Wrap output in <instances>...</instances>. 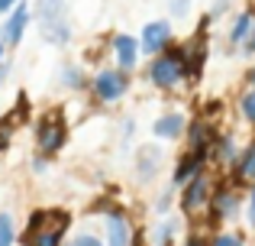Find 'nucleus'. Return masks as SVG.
I'll return each mask as SVG.
<instances>
[{
  "label": "nucleus",
  "instance_id": "nucleus-25",
  "mask_svg": "<svg viewBox=\"0 0 255 246\" xmlns=\"http://www.w3.org/2000/svg\"><path fill=\"white\" fill-rule=\"evenodd\" d=\"M191 13V0H168V16L171 19H184Z\"/></svg>",
  "mask_w": 255,
  "mask_h": 246
},
{
  "label": "nucleus",
  "instance_id": "nucleus-19",
  "mask_svg": "<svg viewBox=\"0 0 255 246\" xmlns=\"http://www.w3.org/2000/svg\"><path fill=\"white\" fill-rule=\"evenodd\" d=\"M178 230H181V221L178 217H162V221L152 227V234H149V246H171L174 240H178Z\"/></svg>",
  "mask_w": 255,
  "mask_h": 246
},
{
  "label": "nucleus",
  "instance_id": "nucleus-20",
  "mask_svg": "<svg viewBox=\"0 0 255 246\" xmlns=\"http://www.w3.org/2000/svg\"><path fill=\"white\" fill-rule=\"evenodd\" d=\"M58 81H62V88H68V91H87L91 88V78L84 75V68L78 62H65L62 71H58Z\"/></svg>",
  "mask_w": 255,
  "mask_h": 246
},
{
  "label": "nucleus",
  "instance_id": "nucleus-8",
  "mask_svg": "<svg viewBox=\"0 0 255 246\" xmlns=\"http://www.w3.org/2000/svg\"><path fill=\"white\" fill-rule=\"evenodd\" d=\"M171 45H174L171 19H149V23L142 26V32H139V49H142V55H149V58L162 55V52L171 49Z\"/></svg>",
  "mask_w": 255,
  "mask_h": 246
},
{
  "label": "nucleus",
  "instance_id": "nucleus-9",
  "mask_svg": "<svg viewBox=\"0 0 255 246\" xmlns=\"http://www.w3.org/2000/svg\"><path fill=\"white\" fill-rule=\"evenodd\" d=\"M104 234L107 246H136V230H132V221L123 208H107Z\"/></svg>",
  "mask_w": 255,
  "mask_h": 246
},
{
  "label": "nucleus",
  "instance_id": "nucleus-29",
  "mask_svg": "<svg viewBox=\"0 0 255 246\" xmlns=\"http://www.w3.org/2000/svg\"><path fill=\"white\" fill-rule=\"evenodd\" d=\"M243 55H246V58H255V26H252L249 39H246V42H243Z\"/></svg>",
  "mask_w": 255,
  "mask_h": 246
},
{
  "label": "nucleus",
  "instance_id": "nucleus-34",
  "mask_svg": "<svg viewBox=\"0 0 255 246\" xmlns=\"http://www.w3.org/2000/svg\"><path fill=\"white\" fill-rule=\"evenodd\" d=\"M0 62H6V42L0 39Z\"/></svg>",
  "mask_w": 255,
  "mask_h": 246
},
{
  "label": "nucleus",
  "instance_id": "nucleus-35",
  "mask_svg": "<svg viewBox=\"0 0 255 246\" xmlns=\"http://www.w3.org/2000/svg\"><path fill=\"white\" fill-rule=\"evenodd\" d=\"M184 246H200V237H197V234H194V237H191V240H187Z\"/></svg>",
  "mask_w": 255,
  "mask_h": 246
},
{
  "label": "nucleus",
  "instance_id": "nucleus-23",
  "mask_svg": "<svg viewBox=\"0 0 255 246\" xmlns=\"http://www.w3.org/2000/svg\"><path fill=\"white\" fill-rule=\"evenodd\" d=\"M68 246H107V240H100L97 234H91V230H81V234L71 237Z\"/></svg>",
  "mask_w": 255,
  "mask_h": 246
},
{
  "label": "nucleus",
  "instance_id": "nucleus-26",
  "mask_svg": "<svg viewBox=\"0 0 255 246\" xmlns=\"http://www.w3.org/2000/svg\"><path fill=\"white\" fill-rule=\"evenodd\" d=\"M29 169L36 172V175H45V172L52 169V159L42 156V152H36V156H32V162H29Z\"/></svg>",
  "mask_w": 255,
  "mask_h": 246
},
{
  "label": "nucleus",
  "instance_id": "nucleus-4",
  "mask_svg": "<svg viewBox=\"0 0 255 246\" xmlns=\"http://www.w3.org/2000/svg\"><path fill=\"white\" fill-rule=\"evenodd\" d=\"M217 182H220L217 172L204 169V172H197V175L181 188L178 208H181V214H184L187 221H200V217H207V211H210V198H213V191H217Z\"/></svg>",
  "mask_w": 255,
  "mask_h": 246
},
{
  "label": "nucleus",
  "instance_id": "nucleus-6",
  "mask_svg": "<svg viewBox=\"0 0 255 246\" xmlns=\"http://www.w3.org/2000/svg\"><path fill=\"white\" fill-rule=\"evenodd\" d=\"M129 88H132V78H129V71H123V68H100L97 75L91 78V94H94V101L104 104V107L123 101V97L129 94Z\"/></svg>",
  "mask_w": 255,
  "mask_h": 246
},
{
  "label": "nucleus",
  "instance_id": "nucleus-5",
  "mask_svg": "<svg viewBox=\"0 0 255 246\" xmlns=\"http://www.w3.org/2000/svg\"><path fill=\"white\" fill-rule=\"evenodd\" d=\"M32 133H36V152H42L49 159L55 152H62L65 143H68V123H65L62 110H45Z\"/></svg>",
  "mask_w": 255,
  "mask_h": 246
},
{
  "label": "nucleus",
  "instance_id": "nucleus-7",
  "mask_svg": "<svg viewBox=\"0 0 255 246\" xmlns=\"http://www.w3.org/2000/svg\"><path fill=\"white\" fill-rule=\"evenodd\" d=\"M213 224H226V221H236L239 217V185H233L230 178H220L217 191L210 198V211H207Z\"/></svg>",
  "mask_w": 255,
  "mask_h": 246
},
{
  "label": "nucleus",
  "instance_id": "nucleus-17",
  "mask_svg": "<svg viewBox=\"0 0 255 246\" xmlns=\"http://www.w3.org/2000/svg\"><path fill=\"white\" fill-rule=\"evenodd\" d=\"M230 182L239 185V188H252V185H255V139L243 146L236 169L230 172Z\"/></svg>",
  "mask_w": 255,
  "mask_h": 246
},
{
  "label": "nucleus",
  "instance_id": "nucleus-3",
  "mask_svg": "<svg viewBox=\"0 0 255 246\" xmlns=\"http://www.w3.org/2000/svg\"><path fill=\"white\" fill-rule=\"evenodd\" d=\"M71 224L68 211H58V208H39L29 214L26 221V246H62V237Z\"/></svg>",
  "mask_w": 255,
  "mask_h": 246
},
{
  "label": "nucleus",
  "instance_id": "nucleus-28",
  "mask_svg": "<svg viewBox=\"0 0 255 246\" xmlns=\"http://www.w3.org/2000/svg\"><path fill=\"white\" fill-rule=\"evenodd\" d=\"M230 6H233V0H213V6H210V13H207V16H210V19H220L226 10H230Z\"/></svg>",
  "mask_w": 255,
  "mask_h": 246
},
{
  "label": "nucleus",
  "instance_id": "nucleus-33",
  "mask_svg": "<svg viewBox=\"0 0 255 246\" xmlns=\"http://www.w3.org/2000/svg\"><path fill=\"white\" fill-rule=\"evenodd\" d=\"M246 84H249V88H255V65H252L249 71H246Z\"/></svg>",
  "mask_w": 255,
  "mask_h": 246
},
{
  "label": "nucleus",
  "instance_id": "nucleus-12",
  "mask_svg": "<svg viewBox=\"0 0 255 246\" xmlns=\"http://www.w3.org/2000/svg\"><path fill=\"white\" fill-rule=\"evenodd\" d=\"M187 123H191V117L184 110H165L152 120V136L162 139V143H178V139H184Z\"/></svg>",
  "mask_w": 255,
  "mask_h": 246
},
{
  "label": "nucleus",
  "instance_id": "nucleus-22",
  "mask_svg": "<svg viewBox=\"0 0 255 246\" xmlns=\"http://www.w3.org/2000/svg\"><path fill=\"white\" fill-rule=\"evenodd\" d=\"M16 240V227H13V217L6 211H0V246H13Z\"/></svg>",
  "mask_w": 255,
  "mask_h": 246
},
{
  "label": "nucleus",
  "instance_id": "nucleus-2",
  "mask_svg": "<svg viewBox=\"0 0 255 246\" xmlns=\"http://www.w3.org/2000/svg\"><path fill=\"white\" fill-rule=\"evenodd\" d=\"M32 19L39 23V36H42L49 45H68L71 36H75L68 0H36Z\"/></svg>",
  "mask_w": 255,
  "mask_h": 246
},
{
  "label": "nucleus",
  "instance_id": "nucleus-14",
  "mask_svg": "<svg viewBox=\"0 0 255 246\" xmlns=\"http://www.w3.org/2000/svg\"><path fill=\"white\" fill-rule=\"evenodd\" d=\"M32 23V10L26 6V0L16 6L13 13H6L3 16V23H0V39L6 42V49H16L19 42H23V36H26V26Z\"/></svg>",
  "mask_w": 255,
  "mask_h": 246
},
{
  "label": "nucleus",
  "instance_id": "nucleus-13",
  "mask_svg": "<svg viewBox=\"0 0 255 246\" xmlns=\"http://www.w3.org/2000/svg\"><path fill=\"white\" fill-rule=\"evenodd\" d=\"M204 169H210V152L184 149V156H181L178 162H174V169H171V185L181 191L194 175H197V172H204Z\"/></svg>",
  "mask_w": 255,
  "mask_h": 246
},
{
  "label": "nucleus",
  "instance_id": "nucleus-15",
  "mask_svg": "<svg viewBox=\"0 0 255 246\" xmlns=\"http://www.w3.org/2000/svg\"><path fill=\"white\" fill-rule=\"evenodd\" d=\"M239 146L236 139H233V133H217V139H213L210 146V165H217L220 172H233L239 162Z\"/></svg>",
  "mask_w": 255,
  "mask_h": 246
},
{
  "label": "nucleus",
  "instance_id": "nucleus-27",
  "mask_svg": "<svg viewBox=\"0 0 255 246\" xmlns=\"http://www.w3.org/2000/svg\"><path fill=\"white\" fill-rule=\"evenodd\" d=\"M246 221H249V227L255 230V185L249 188V198H246Z\"/></svg>",
  "mask_w": 255,
  "mask_h": 246
},
{
  "label": "nucleus",
  "instance_id": "nucleus-1",
  "mask_svg": "<svg viewBox=\"0 0 255 246\" xmlns=\"http://www.w3.org/2000/svg\"><path fill=\"white\" fill-rule=\"evenodd\" d=\"M187 78H194V75H191V65H187L181 45L165 49L162 55L149 58V65H145V81L155 91H165V94H168V91H178Z\"/></svg>",
  "mask_w": 255,
  "mask_h": 246
},
{
  "label": "nucleus",
  "instance_id": "nucleus-32",
  "mask_svg": "<svg viewBox=\"0 0 255 246\" xmlns=\"http://www.w3.org/2000/svg\"><path fill=\"white\" fill-rule=\"evenodd\" d=\"M6 78H10V62H0V88L6 84Z\"/></svg>",
  "mask_w": 255,
  "mask_h": 246
},
{
  "label": "nucleus",
  "instance_id": "nucleus-24",
  "mask_svg": "<svg viewBox=\"0 0 255 246\" xmlns=\"http://www.w3.org/2000/svg\"><path fill=\"white\" fill-rule=\"evenodd\" d=\"M210 246H246V240H243V234H236V230H226V234L213 237Z\"/></svg>",
  "mask_w": 255,
  "mask_h": 246
},
{
  "label": "nucleus",
  "instance_id": "nucleus-16",
  "mask_svg": "<svg viewBox=\"0 0 255 246\" xmlns=\"http://www.w3.org/2000/svg\"><path fill=\"white\" fill-rule=\"evenodd\" d=\"M213 139H217V126L204 117H194L187 123V133H184V146L187 149H197V152H210Z\"/></svg>",
  "mask_w": 255,
  "mask_h": 246
},
{
  "label": "nucleus",
  "instance_id": "nucleus-21",
  "mask_svg": "<svg viewBox=\"0 0 255 246\" xmlns=\"http://www.w3.org/2000/svg\"><path fill=\"white\" fill-rule=\"evenodd\" d=\"M239 114H243L246 123L255 126V88H246L243 97H239Z\"/></svg>",
  "mask_w": 255,
  "mask_h": 246
},
{
  "label": "nucleus",
  "instance_id": "nucleus-10",
  "mask_svg": "<svg viewBox=\"0 0 255 246\" xmlns=\"http://www.w3.org/2000/svg\"><path fill=\"white\" fill-rule=\"evenodd\" d=\"M162 165H165L162 146H155V143L139 146L136 156H132V175H136L139 185H152L158 178V172H162Z\"/></svg>",
  "mask_w": 255,
  "mask_h": 246
},
{
  "label": "nucleus",
  "instance_id": "nucleus-11",
  "mask_svg": "<svg viewBox=\"0 0 255 246\" xmlns=\"http://www.w3.org/2000/svg\"><path fill=\"white\" fill-rule=\"evenodd\" d=\"M110 52H113V62H117V68L129 71V75L139 68L142 49H139V39L132 36V32H117V36L110 39Z\"/></svg>",
  "mask_w": 255,
  "mask_h": 246
},
{
  "label": "nucleus",
  "instance_id": "nucleus-30",
  "mask_svg": "<svg viewBox=\"0 0 255 246\" xmlns=\"http://www.w3.org/2000/svg\"><path fill=\"white\" fill-rule=\"evenodd\" d=\"M132 133H136V120H132V117H126V120H123V130H120L123 143H126V139H132Z\"/></svg>",
  "mask_w": 255,
  "mask_h": 246
},
{
  "label": "nucleus",
  "instance_id": "nucleus-31",
  "mask_svg": "<svg viewBox=\"0 0 255 246\" xmlns=\"http://www.w3.org/2000/svg\"><path fill=\"white\" fill-rule=\"evenodd\" d=\"M23 3V0H0V16H6V13H13L16 6Z\"/></svg>",
  "mask_w": 255,
  "mask_h": 246
},
{
  "label": "nucleus",
  "instance_id": "nucleus-18",
  "mask_svg": "<svg viewBox=\"0 0 255 246\" xmlns=\"http://www.w3.org/2000/svg\"><path fill=\"white\" fill-rule=\"evenodd\" d=\"M252 26H255V10L252 6L249 10H239L236 16H233L230 29H226V45H230V49H243V42L249 39Z\"/></svg>",
  "mask_w": 255,
  "mask_h": 246
}]
</instances>
